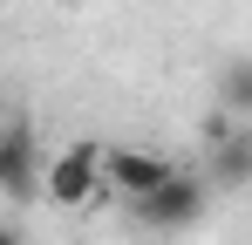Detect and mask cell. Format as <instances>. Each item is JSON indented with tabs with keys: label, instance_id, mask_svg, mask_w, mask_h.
Segmentation results:
<instances>
[{
	"label": "cell",
	"instance_id": "3957f363",
	"mask_svg": "<svg viewBox=\"0 0 252 245\" xmlns=\"http://www.w3.org/2000/svg\"><path fill=\"white\" fill-rule=\"evenodd\" d=\"M41 191V157H34V129L28 122H7L0 129V198L28 204Z\"/></svg>",
	"mask_w": 252,
	"mask_h": 245
},
{
	"label": "cell",
	"instance_id": "7a4b0ae2",
	"mask_svg": "<svg viewBox=\"0 0 252 245\" xmlns=\"http://www.w3.org/2000/svg\"><path fill=\"white\" fill-rule=\"evenodd\" d=\"M102 191V150H89V143H68L62 157H48L41 163V198H55V204H89Z\"/></svg>",
	"mask_w": 252,
	"mask_h": 245
},
{
	"label": "cell",
	"instance_id": "277c9868",
	"mask_svg": "<svg viewBox=\"0 0 252 245\" xmlns=\"http://www.w3.org/2000/svg\"><path fill=\"white\" fill-rule=\"evenodd\" d=\"M177 163L170 157H157V150H109L102 157V184H116L123 198H143V191H157Z\"/></svg>",
	"mask_w": 252,
	"mask_h": 245
},
{
	"label": "cell",
	"instance_id": "8992f818",
	"mask_svg": "<svg viewBox=\"0 0 252 245\" xmlns=\"http://www.w3.org/2000/svg\"><path fill=\"white\" fill-rule=\"evenodd\" d=\"M218 89H225V116H252V61H225Z\"/></svg>",
	"mask_w": 252,
	"mask_h": 245
},
{
	"label": "cell",
	"instance_id": "5b68a950",
	"mask_svg": "<svg viewBox=\"0 0 252 245\" xmlns=\"http://www.w3.org/2000/svg\"><path fill=\"white\" fill-rule=\"evenodd\" d=\"M252 177V129L239 122L232 136H218V150H211V163H205V184H218V191H239Z\"/></svg>",
	"mask_w": 252,
	"mask_h": 245
},
{
	"label": "cell",
	"instance_id": "52a82bcc",
	"mask_svg": "<svg viewBox=\"0 0 252 245\" xmlns=\"http://www.w3.org/2000/svg\"><path fill=\"white\" fill-rule=\"evenodd\" d=\"M0 245H21V232H14V225H0Z\"/></svg>",
	"mask_w": 252,
	"mask_h": 245
},
{
	"label": "cell",
	"instance_id": "6da1fadb",
	"mask_svg": "<svg viewBox=\"0 0 252 245\" xmlns=\"http://www.w3.org/2000/svg\"><path fill=\"white\" fill-rule=\"evenodd\" d=\"M205 204H211L205 170H170L157 191L129 198V211H136V225H150V232H191V225L205 218Z\"/></svg>",
	"mask_w": 252,
	"mask_h": 245
}]
</instances>
